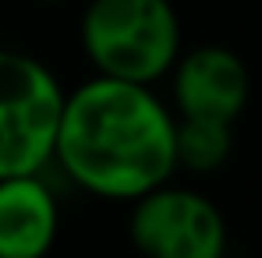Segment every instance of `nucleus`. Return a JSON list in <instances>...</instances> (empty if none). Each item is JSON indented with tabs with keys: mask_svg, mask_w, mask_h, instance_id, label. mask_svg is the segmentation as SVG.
<instances>
[{
	"mask_svg": "<svg viewBox=\"0 0 262 258\" xmlns=\"http://www.w3.org/2000/svg\"><path fill=\"white\" fill-rule=\"evenodd\" d=\"M174 110L152 85L96 75L64 96L53 167L103 202H135L177 173Z\"/></svg>",
	"mask_w": 262,
	"mask_h": 258,
	"instance_id": "f257e3e1",
	"label": "nucleus"
},
{
	"mask_svg": "<svg viewBox=\"0 0 262 258\" xmlns=\"http://www.w3.org/2000/svg\"><path fill=\"white\" fill-rule=\"evenodd\" d=\"M78 36L96 75L156 85L181 53V18L170 0H89Z\"/></svg>",
	"mask_w": 262,
	"mask_h": 258,
	"instance_id": "f03ea898",
	"label": "nucleus"
},
{
	"mask_svg": "<svg viewBox=\"0 0 262 258\" xmlns=\"http://www.w3.org/2000/svg\"><path fill=\"white\" fill-rule=\"evenodd\" d=\"M68 88L39 57L0 46V177L43 173Z\"/></svg>",
	"mask_w": 262,
	"mask_h": 258,
	"instance_id": "7ed1b4c3",
	"label": "nucleus"
},
{
	"mask_svg": "<svg viewBox=\"0 0 262 258\" xmlns=\"http://www.w3.org/2000/svg\"><path fill=\"white\" fill-rule=\"evenodd\" d=\"M128 205V241L142 258L227 255V219L220 205L195 187L174 184V177Z\"/></svg>",
	"mask_w": 262,
	"mask_h": 258,
	"instance_id": "20e7f679",
	"label": "nucleus"
},
{
	"mask_svg": "<svg viewBox=\"0 0 262 258\" xmlns=\"http://www.w3.org/2000/svg\"><path fill=\"white\" fill-rule=\"evenodd\" d=\"M170 78V106L174 117H202V121H223L234 124L252 96V75L248 64L230 46H195L181 50Z\"/></svg>",
	"mask_w": 262,
	"mask_h": 258,
	"instance_id": "39448f33",
	"label": "nucleus"
},
{
	"mask_svg": "<svg viewBox=\"0 0 262 258\" xmlns=\"http://www.w3.org/2000/svg\"><path fill=\"white\" fill-rule=\"evenodd\" d=\"M60 237V202L43 173L0 177V258H46Z\"/></svg>",
	"mask_w": 262,
	"mask_h": 258,
	"instance_id": "423d86ee",
	"label": "nucleus"
},
{
	"mask_svg": "<svg viewBox=\"0 0 262 258\" xmlns=\"http://www.w3.org/2000/svg\"><path fill=\"white\" fill-rule=\"evenodd\" d=\"M177 170L188 173H213L234 152V124L202 121V117H177L174 128Z\"/></svg>",
	"mask_w": 262,
	"mask_h": 258,
	"instance_id": "0eeeda50",
	"label": "nucleus"
},
{
	"mask_svg": "<svg viewBox=\"0 0 262 258\" xmlns=\"http://www.w3.org/2000/svg\"><path fill=\"white\" fill-rule=\"evenodd\" d=\"M32 4H64V0H32Z\"/></svg>",
	"mask_w": 262,
	"mask_h": 258,
	"instance_id": "6e6552de",
	"label": "nucleus"
},
{
	"mask_svg": "<svg viewBox=\"0 0 262 258\" xmlns=\"http://www.w3.org/2000/svg\"><path fill=\"white\" fill-rule=\"evenodd\" d=\"M223 258H227V255H223Z\"/></svg>",
	"mask_w": 262,
	"mask_h": 258,
	"instance_id": "1a4fd4ad",
	"label": "nucleus"
}]
</instances>
